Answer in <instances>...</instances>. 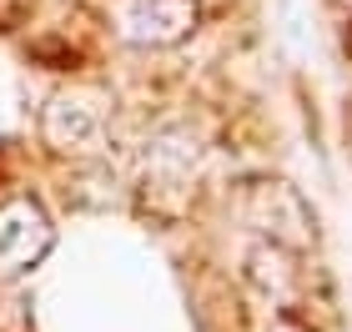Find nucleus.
<instances>
[{
    "mask_svg": "<svg viewBox=\"0 0 352 332\" xmlns=\"http://www.w3.org/2000/svg\"><path fill=\"white\" fill-rule=\"evenodd\" d=\"M45 247H51V221H45V212L36 201L0 207V277H15L25 267H36Z\"/></svg>",
    "mask_w": 352,
    "mask_h": 332,
    "instance_id": "f257e3e1",
    "label": "nucleus"
},
{
    "mask_svg": "<svg viewBox=\"0 0 352 332\" xmlns=\"http://www.w3.org/2000/svg\"><path fill=\"white\" fill-rule=\"evenodd\" d=\"M111 15H116L121 36L141 41V45L176 41L191 21H197L191 0H111Z\"/></svg>",
    "mask_w": 352,
    "mask_h": 332,
    "instance_id": "f03ea898",
    "label": "nucleus"
},
{
    "mask_svg": "<svg viewBox=\"0 0 352 332\" xmlns=\"http://www.w3.org/2000/svg\"><path fill=\"white\" fill-rule=\"evenodd\" d=\"M45 131H51V141H56L60 151H76V146H86V141L96 136V111H86L81 101H71V96H60L51 106Z\"/></svg>",
    "mask_w": 352,
    "mask_h": 332,
    "instance_id": "7ed1b4c3",
    "label": "nucleus"
}]
</instances>
